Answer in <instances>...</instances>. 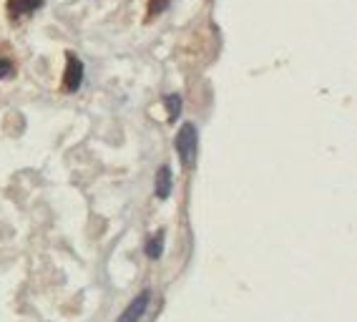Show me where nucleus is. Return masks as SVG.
Returning <instances> with one entry per match:
<instances>
[{
  "instance_id": "nucleus-1",
  "label": "nucleus",
  "mask_w": 357,
  "mask_h": 322,
  "mask_svg": "<svg viewBox=\"0 0 357 322\" xmlns=\"http://www.w3.org/2000/svg\"><path fill=\"white\" fill-rule=\"evenodd\" d=\"M196 141H199V133H196V126H194V124H184V126L178 129L174 146H176L178 159H181L184 167H189L194 161V156H196Z\"/></svg>"
},
{
  "instance_id": "nucleus-2",
  "label": "nucleus",
  "mask_w": 357,
  "mask_h": 322,
  "mask_svg": "<svg viewBox=\"0 0 357 322\" xmlns=\"http://www.w3.org/2000/svg\"><path fill=\"white\" fill-rule=\"evenodd\" d=\"M8 18L13 23H21L23 18L33 15L43 8V0H8Z\"/></svg>"
},
{
  "instance_id": "nucleus-3",
  "label": "nucleus",
  "mask_w": 357,
  "mask_h": 322,
  "mask_svg": "<svg viewBox=\"0 0 357 322\" xmlns=\"http://www.w3.org/2000/svg\"><path fill=\"white\" fill-rule=\"evenodd\" d=\"M83 84V64L76 56H68V64H66V73H63V91L73 93L78 91Z\"/></svg>"
},
{
  "instance_id": "nucleus-4",
  "label": "nucleus",
  "mask_w": 357,
  "mask_h": 322,
  "mask_svg": "<svg viewBox=\"0 0 357 322\" xmlns=\"http://www.w3.org/2000/svg\"><path fill=\"white\" fill-rule=\"evenodd\" d=\"M149 300H152V292H149V290H144L141 294H136V297L129 302V307L124 310V315L118 317V322H138L141 317H144L146 307H149Z\"/></svg>"
},
{
  "instance_id": "nucleus-5",
  "label": "nucleus",
  "mask_w": 357,
  "mask_h": 322,
  "mask_svg": "<svg viewBox=\"0 0 357 322\" xmlns=\"http://www.w3.org/2000/svg\"><path fill=\"white\" fill-rule=\"evenodd\" d=\"M172 187H174V182H172V169H169L164 164V167L158 169L156 184H154V191H156L158 199H166V196L172 194Z\"/></svg>"
},
{
  "instance_id": "nucleus-6",
  "label": "nucleus",
  "mask_w": 357,
  "mask_h": 322,
  "mask_svg": "<svg viewBox=\"0 0 357 322\" xmlns=\"http://www.w3.org/2000/svg\"><path fill=\"white\" fill-rule=\"evenodd\" d=\"M146 254L152 259H158L164 254V231H156V234L146 242Z\"/></svg>"
},
{
  "instance_id": "nucleus-7",
  "label": "nucleus",
  "mask_w": 357,
  "mask_h": 322,
  "mask_svg": "<svg viewBox=\"0 0 357 322\" xmlns=\"http://www.w3.org/2000/svg\"><path fill=\"white\" fill-rule=\"evenodd\" d=\"M164 104H166V111H169V119L176 121L178 113H181V96H178V93H169V96L164 98Z\"/></svg>"
},
{
  "instance_id": "nucleus-8",
  "label": "nucleus",
  "mask_w": 357,
  "mask_h": 322,
  "mask_svg": "<svg viewBox=\"0 0 357 322\" xmlns=\"http://www.w3.org/2000/svg\"><path fill=\"white\" fill-rule=\"evenodd\" d=\"M10 76H15V61L0 50V78H10Z\"/></svg>"
},
{
  "instance_id": "nucleus-9",
  "label": "nucleus",
  "mask_w": 357,
  "mask_h": 322,
  "mask_svg": "<svg viewBox=\"0 0 357 322\" xmlns=\"http://www.w3.org/2000/svg\"><path fill=\"white\" fill-rule=\"evenodd\" d=\"M166 8H169V0H152V3H149V18L164 13Z\"/></svg>"
}]
</instances>
